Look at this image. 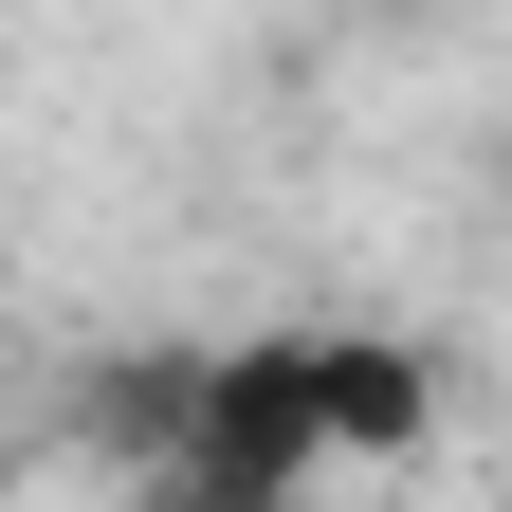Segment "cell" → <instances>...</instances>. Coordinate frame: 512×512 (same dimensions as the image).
I'll use <instances>...</instances> for the list:
<instances>
[{
    "label": "cell",
    "mask_w": 512,
    "mask_h": 512,
    "mask_svg": "<svg viewBox=\"0 0 512 512\" xmlns=\"http://www.w3.org/2000/svg\"><path fill=\"white\" fill-rule=\"evenodd\" d=\"M439 421V348L403 330H348V311H311V330H238V348H183L147 366V494L165 512H311L330 476L403 458Z\"/></svg>",
    "instance_id": "6da1fadb"
}]
</instances>
